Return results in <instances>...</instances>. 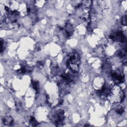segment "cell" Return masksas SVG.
<instances>
[{
    "mask_svg": "<svg viewBox=\"0 0 127 127\" xmlns=\"http://www.w3.org/2000/svg\"><path fill=\"white\" fill-rule=\"evenodd\" d=\"M32 86H33V88L35 89V90H38V88H39L38 83L36 81H33L32 82Z\"/></svg>",
    "mask_w": 127,
    "mask_h": 127,
    "instance_id": "cell-6",
    "label": "cell"
},
{
    "mask_svg": "<svg viewBox=\"0 0 127 127\" xmlns=\"http://www.w3.org/2000/svg\"><path fill=\"white\" fill-rule=\"evenodd\" d=\"M112 77L114 80L119 83H121L124 81V75L119 71H116L112 74Z\"/></svg>",
    "mask_w": 127,
    "mask_h": 127,
    "instance_id": "cell-4",
    "label": "cell"
},
{
    "mask_svg": "<svg viewBox=\"0 0 127 127\" xmlns=\"http://www.w3.org/2000/svg\"><path fill=\"white\" fill-rule=\"evenodd\" d=\"M64 118V113L63 111L58 110L56 112L53 116L54 121L57 124H60Z\"/></svg>",
    "mask_w": 127,
    "mask_h": 127,
    "instance_id": "cell-3",
    "label": "cell"
},
{
    "mask_svg": "<svg viewBox=\"0 0 127 127\" xmlns=\"http://www.w3.org/2000/svg\"><path fill=\"white\" fill-rule=\"evenodd\" d=\"M79 57L77 53L74 52L69 55L67 65L73 72H78L79 67Z\"/></svg>",
    "mask_w": 127,
    "mask_h": 127,
    "instance_id": "cell-2",
    "label": "cell"
},
{
    "mask_svg": "<svg viewBox=\"0 0 127 127\" xmlns=\"http://www.w3.org/2000/svg\"><path fill=\"white\" fill-rule=\"evenodd\" d=\"M12 122H13L12 119L10 117H7L5 118H4V119L3 120V123L5 124H7L8 125H9L12 124Z\"/></svg>",
    "mask_w": 127,
    "mask_h": 127,
    "instance_id": "cell-5",
    "label": "cell"
},
{
    "mask_svg": "<svg viewBox=\"0 0 127 127\" xmlns=\"http://www.w3.org/2000/svg\"><path fill=\"white\" fill-rule=\"evenodd\" d=\"M122 23L124 25H126V15L123 16V18L122 20Z\"/></svg>",
    "mask_w": 127,
    "mask_h": 127,
    "instance_id": "cell-7",
    "label": "cell"
},
{
    "mask_svg": "<svg viewBox=\"0 0 127 127\" xmlns=\"http://www.w3.org/2000/svg\"><path fill=\"white\" fill-rule=\"evenodd\" d=\"M124 94L121 88L115 85L111 88L109 94L108 96V99L112 103L116 104L121 102L124 99Z\"/></svg>",
    "mask_w": 127,
    "mask_h": 127,
    "instance_id": "cell-1",
    "label": "cell"
},
{
    "mask_svg": "<svg viewBox=\"0 0 127 127\" xmlns=\"http://www.w3.org/2000/svg\"><path fill=\"white\" fill-rule=\"evenodd\" d=\"M116 112H117L118 113L121 114H122V113H123V112H124V109H122V108H120V109H118Z\"/></svg>",
    "mask_w": 127,
    "mask_h": 127,
    "instance_id": "cell-8",
    "label": "cell"
}]
</instances>
